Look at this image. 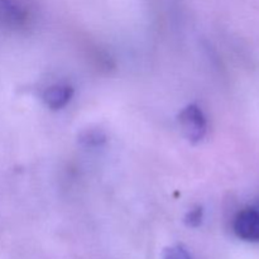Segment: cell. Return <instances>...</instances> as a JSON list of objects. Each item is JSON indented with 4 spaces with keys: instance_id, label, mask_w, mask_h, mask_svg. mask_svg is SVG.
I'll return each mask as SVG.
<instances>
[{
    "instance_id": "6da1fadb",
    "label": "cell",
    "mask_w": 259,
    "mask_h": 259,
    "mask_svg": "<svg viewBox=\"0 0 259 259\" xmlns=\"http://www.w3.org/2000/svg\"><path fill=\"white\" fill-rule=\"evenodd\" d=\"M179 121L184 136L192 143L200 142L206 134V118L197 105L186 106L180 114Z\"/></svg>"
},
{
    "instance_id": "7a4b0ae2",
    "label": "cell",
    "mask_w": 259,
    "mask_h": 259,
    "mask_svg": "<svg viewBox=\"0 0 259 259\" xmlns=\"http://www.w3.org/2000/svg\"><path fill=\"white\" fill-rule=\"evenodd\" d=\"M233 230L242 240L259 243V210L253 207L240 210L234 218Z\"/></svg>"
},
{
    "instance_id": "3957f363",
    "label": "cell",
    "mask_w": 259,
    "mask_h": 259,
    "mask_svg": "<svg viewBox=\"0 0 259 259\" xmlns=\"http://www.w3.org/2000/svg\"><path fill=\"white\" fill-rule=\"evenodd\" d=\"M29 19L28 10L19 0H0V24L9 29L25 27Z\"/></svg>"
},
{
    "instance_id": "277c9868",
    "label": "cell",
    "mask_w": 259,
    "mask_h": 259,
    "mask_svg": "<svg viewBox=\"0 0 259 259\" xmlns=\"http://www.w3.org/2000/svg\"><path fill=\"white\" fill-rule=\"evenodd\" d=\"M73 96V89L70 85L66 83H56V85L50 86L45 91L43 100L46 105L51 108L52 110H58L62 109L70 103V100Z\"/></svg>"
},
{
    "instance_id": "5b68a950",
    "label": "cell",
    "mask_w": 259,
    "mask_h": 259,
    "mask_svg": "<svg viewBox=\"0 0 259 259\" xmlns=\"http://www.w3.org/2000/svg\"><path fill=\"white\" fill-rule=\"evenodd\" d=\"M163 259H192L190 253L181 245H174L164 250Z\"/></svg>"
},
{
    "instance_id": "8992f818",
    "label": "cell",
    "mask_w": 259,
    "mask_h": 259,
    "mask_svg": "<svg viewBox=\"0 0 259 259\" xmlns=\"http://www.w3.org/2000/svg\"><path fill=\"white\" fill-rule=\"evenodd\" d=\"M201 223V209L194 210L189 214V224L191 227H196Z\"/></svg>"
}]
</instances>
